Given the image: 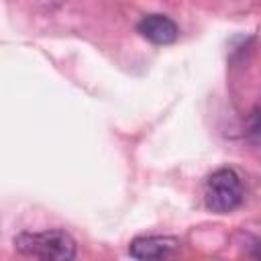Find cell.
Instances as JSON below:
<instances>
[{
    "instance_id": "obj_3",
    "label": "cell",
    "mask_w": 261,
    "mask_h": 261,
    "mask_svg": "<svg viewBox=\"0 0 261 261\" xmlns=\"http://www.w3.org/2000/svg\"><path fill=\"white\" fill-rule=\"evenodd\" d=\"M179 241L175 237H161V234H151V237H137L128 245V253L135 259H165L173 255L179 249Z\"/></svg>"
},
{
    "instance_id": "obj_1",
    "label": "cell",
    "mask_w": 261,
    "mask_h": 261,
    "mask_svg": "<svg viewBox=\"0 0 261 261\" xmlns=\"http://www.w3.org/2000/svg\"><path fill=\"white\" fill-rule=\"evenodd\" d=\"M14 249L20 255L51 259V261H71L77 253L75 241L69 232L61 228H47L41 232H20L14 237Z\"/></svg>"
},
{
    "instance_id": "obj_2",
    "label": "cell",
    "mask_w": 261,
    "mask_h": 261,
    "mask_svg": "<svg viewBox=\"0 0 261 261\" xmlns=\"http://www.w3.org/2000/svg\"><path fill=\"white\" fill-rule=\"evenodd\" d=\"M243 181L232 167H220L208 175L204 184V202L208 210L216 214L232 212L243 204Z\"/></svg>"
},
{
    "instance_id": "obj_4",
    "label": "cell",
    "mask_w": 261,
    "mask_h": 261,
    "mask_svg": "<svg viewBox=\"0 0 261 261\" xmlns=\"http://www.w3.org/2000/svg\"><path fill=\"white\" fill-rule=\"evenodd\" d=\"M137 31L155 45H169L177 39V24L165 14H147L139 20Z\"/></svg>"
}]
</instances>
